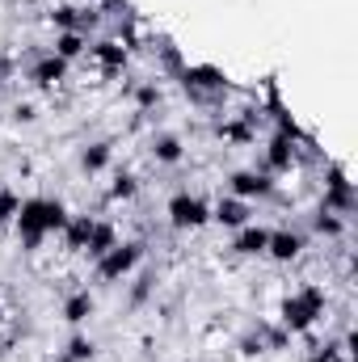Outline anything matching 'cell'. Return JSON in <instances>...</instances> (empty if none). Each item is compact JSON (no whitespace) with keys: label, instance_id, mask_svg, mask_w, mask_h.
Returning <instances> with one entry per match:
<instances>
[{"label":"cell","instance_id":"1","mask_svg":"<svg viewBox=\"0 0 358 362\" xmlns=\"http://www.w3.org/2000/svg\"><path fill=\"white\" fill-rule=\"evenodd\" d=\"M64 223H68V206L59 198H21V211L13 219L17 240H21L25 253H38V245L51 232H64Z\"/></svg>","mask_w":358,"mask_h":362},{"label":"cell","instance_id":"2","mask_svg":"<svg viewBox=\"0 0 358 362\" xmlns=\"http://www.w3.org/2000/svg\"><path fill=\"white\" fill-rule=\"evenodd\" d=\"M321 316H325V291H321V286H299V291L287 295L282 308H278V325H282L287 337L308 333Z\"/></svg>","mask_w":358,"mask_h":362},{"label":"cell","instance_id":"3","mask_svg":"<svg viewBox=\"0 0 358 362\" xmlns=\"http://www.w3.org/2000/svg\"><path fill=\"white\" fill-rule=\"evenodd\" d=\"M144 240H118L105 257H97V278L101 282H122V278H131V274L139 270V262H144Z\"/></svg>","mask_w":358,"mask_h":362},{"label":"cell","instance_id":"4","mask_svg":"<svg viewBox=\"0 0 358 362\" xmlns=\"http://www.w3.org/2000/svg\"><path fill=\"white\" fill-rule=\"evenodd\" d=\"M165 215H169V228L173 232H198L202 223H211V202L198 198V194H190V189H181V194L169 198Z\"/></svg>","mask_w":358,"mask_h":362},{"label":"cell","instance_id":"5","mask_svg":"<svg viewBox=\"0 0 358 362\" xmlns=\"http://www.w3.org/2000/svg\"><path fill=\"white\" fill-rule=\"evenodd\" d=\"M178 76H181V85H185V93L198 97V101L228 89V76L219 68H211V64H185V68H178Z\"/></svg>","mask_w":358,"mask_h":362},{"label":"cell","instance_id":"6","mask_svg":"<svg viewBox=\"0 0 358 362\" xmlns=\"http://www.w3.org/2000/svg\"><path fill=\"white\" fill-rule=\"evenodd\" d=\"M228 194L241 198V202L270 198V194H274V177H270V173H258V169H236V173L228 177Z\"/></svg>","mask_w":358,"mask_h":362},{"label":"cell","instance_id":"7","mask_svg":"<svg viewBox=\"0 0 358 362\" xmlns=\"http://www.w3.org/2000/svg\"><path fill=\"white\" fill-rule=\"evenodd\" d=\"M291 165H295V127L282 122V131L270 139V148H266V169H262V173L274 177V173H287Z\"/></svg>","mask_w":358,"mask_h":362},{"label":"cell","instance_id":"8","mask_svg":"<svg viewBox=\"0 0 358 362\" xmlns=\"http://www.w3.org/2000/svg\"><path fill=\"white\" fill-rule=\"evenodd\" d=\"M308 249V236L299 228H282V232H270V245H266V257L270 262H295L299 253Z\"/></svg>","mask_w":358,"mask_h":362},{"label":"cell","instance_id":"9","mask_svg":"<svg viewBox=\"0 0 358 362\" xmlns=\"http://www.w3.org/2000/svg\"><path fill=\"white\" fill-rule=\"evenodd\" d=\"M325 211H337V215H350L354 211V185L346 181V173L333 165L329 169V181H325V202H321Z\"/></svg>","mask_w":358,"mask_h":362},{"label":"cell","instance_id":"10","mask_svg":"<svg viewBox=\"0 0 358 362\" xmlns=\"http://www.w3.org/2000/svg\"><path fill=\"white\" fill-rule=\"evenodd\" d=\"M68 59H59L55 51H47L42 59H34V68H30V81H34V89H55V85H64L68 81Z\"/></svg>","mask_w":358,"mask_h":362},{"label":"cell","instance_id":"11","mask_svg":"<svg viewBox=\"0 0 358 362\" xmlns=\"http://www.w3.org/2000/svg\"><path fill=\"white\" fill-rule=\"evenodd\" d=\"M101 17L93 13V8H76V4H59V8H51V25L64 34V30H72V34H89L93 25H97Z\"/></svg>","mask_w":358,"mask_h":362},{"label":"cell","instance_id":"12","mask_svg":"<svg viewBox=\"0 0 358 362\" xmlns=\"http://www.w3.org/2000/svg\"><path fill=\"white\" fill-rule=\"evenodd\" d=\"M266 245H270V228H262V223H245V228H236L232 253H236V257H266Z\"/></svg>","mask_w":358,"mask_h":362},{"label":"cell","instance_id":"13","mask_svg":"<svg viewBox=\"0 0 358 362\" xmlns=\"http://www.w3.org/2000/svg\"><path fill=\"white\" fill-rule=\"evenodd\" d=\"M89 55L97 59V64H101V72H110V76L127 68V47H122L118 38H101V42H93Z\"/></svg>","mask_w":358,"mask_h":362},{"label":"cell","instance_id":"14","mask_svg":"<svg viewBox=\"0 0 358 362\" xmlns=\"http://www.w3.org/2000/svg\"><path fill=\"white\" fill-rule=\"evenodd\" d=\"M211 219L215 223H224V228H245L249 223V202H241V198H219L215 206H211Z\"/></svg>","mask_w":358,"mask_h":362},{"label":"cell","instance_id":"15","mask_svg":"<svg viewBox=\"0 0 358 362\" xmlns=\"http://www.w3.org/2000/svg\"><path fill=\"white\" fill-rule=\"evenodd\" d=\"M93 215H68V223H64V245L72 249V253H85V245H89L93 236Z\"/></svg>","mask_w":358,"mask_h":362},{"label":"cell","instance_id":"16","mask_svg":"<svg viewBox=\"0 0 358 362\" xmlns=\"http://www.w3.org/2000/svg\"><path fill=\"white\" fill-rule=\"evenodd\" d=\"M93 312H97V299H93V291H72L68 299H64V320L76 329V325H85Z\"/></svg>","mask_w":358,"mask_h":362},{"label":"cell","instance_id":"17","mask_svg":"<svg viewBox=\"0 0 358 362\" xmlns=\"http://www.w3.org/2000/svg\"><path fill=\"white\" fill-rule=\"evenodd\" d=\"M181 156H185V144H181L173 131L152 135V160H156V165H178Z\"/></svg>","mask_w":358,"mask_h":362},{"label":"cell","instance_id":"18","mask_svg":"<svg viewBox=\"0 0 358 362\" xmlns=\"http://www.w3.org/2000/svg\"><path fill=\"white\" fill-rule=\"evenodd\" d=\"M93 358H97L93 337H85V333H72V337H68V346L59 350V358H55V362H93Z\"/></svg>","mask_w":358,"mask_h":362},{"label":"cell","instance_id":"19","mask_svg":"<svg viewBox=\"0 0 358 362\" xmlns=\"http://www.w3.org/2000/svg\"><path fill=\"white\" fill-rule=\"evenodd\" d=\"M114 245H118V232H114V223H93V236H89V245H85V253L97 262V257H105Z\"/></svg>","mask_w":358,"mask_h":362},{"label":"cell","instance_id":"20","mask_svg":"<svg viewBox=\"0 0 358 362\" xmlns=\"http://www.w3.org/2000/svg\"><path fill=\"white\" fill-rule=\"evenodd\" d=\"M89 51V38L85 34H72V30H64V34H55V55L59 59H68V64H76L81 55Z\"/></svg>","mask_w":358,"mask_h":362},{"label":"cell","instance_id":"21","mask_svg":"<svg viewBox=\"0 0 358 362\" xmlns=\"http://www.w3.org/2000/svg\"><path fill=\"white\" fill-rule=\"evenodd\" d=\"M312 228H316V236H329V240H337L342 232H346V215H337V211H316L312 215Z\"/></svg>","mask_w":358,"mask_h":362},{"label":"cell","instance_id":"22","mask_svg":"<svg viewBox=\"0 0 358 362\" xmlns=\"http://www.w3.org/2000/svg\"><path fill=\"white\" fill-rule=\"evenodd\" d=\"M110 156H114V148L110 144H89L85 152H81V173H101L105 165H110Z\"/></svg>","mask_w":358,"mask_h":362},{"label":"cell","instance_id":"23","mask_svg":"<svg viewBox=\"0 0 358 362\" xmlns=\"http://www.w3.org/2000/svg\"><path fill=\"white\" fill-rule=\"evenodd\" d=\"M139 194V177L135 173H118L114 185H110V202H131Z\"/></svg>","mask_w":358,"mask_h":362},{"label":"cell","instance_id":"24","mask_svg":"<svg viewBox=\"0 0 358 362\" xmlns=\"http://www.w3.org/2000/svg\"><path fill=\"white\" fill-rule=\"evenodd\" d=\"M17 211H21V198H17L8 185H0V228H8V223L17 219Z\"/></svg>","mask_w":358,"mask_h":362},{"label":"cell","instance_id":"25","mask_svg":"<svg viewBox=\"0 0 358 362\" xmlns=\"http://www.w3.org/2000/svg\"><path fill=\"white\" fill-rule=\"evenodd\" d=\"M152 291H156V278H152V274L135 278V286H131V308H144V303L152 299Z\"/></svg>","mask_w":358,"mask_h":362},{"label":"cell","instance_id":"26","mask_svg":"<svg viewBox=\"0 0 358 362\" xmlns=\"http://www.w3.org/2000/svg\"><path fill=\"white\" fill-rule=\"evenodd\" d=\"M135 105H139V110H156V105H161V89H156V85H139V89H135Z\"/></svg>","mask_w":358,"mask_h":362},{"label":"cell","instance_id":"27","mask_svg":"<svg viewBox=\"0 0 358 362\" xmlns=\"http://www.w3.org/2000/svg\"><path fill=\"white\" fill-rule=\"evenodd\" d=\"M219 135H224V139H232V144H249V139H253V127L228 122V127H219Z\"/></svg>","mask_w":358,"mask_h":362},{"label":"cell","instance_id":"28","mask_svg":"<svg viewBox=\"0 0 358 362\" xmlns=\"http://www.w3.org/2000/svg\"><path fill=\"white\" fill-rule=\"evenodd\" d=\"M308 362H337V350H333V346H316V350L308 354Z\"/></svg>","mask_w":358,"mask_h":362},{"label":"cell","instance_id":"29","mask_svg":"<svg viewBox=\"0 0 358 362\" xmlns=\"http://www.w3.org/2000/svg\"><path fill=\"white\" fill-rule=\"evenodd\" d=\"M17 118H21V122H34L38 114H34V105H17Z\"/></svg>","mask_w":358,"mask_h":362},{"label":"cell","instance_id":"30","mask_svg":"<svg viewBox=\"0 0 358 362\" xmlns=\"http://www.w3.org/2000/svg\"><path fill=\"white\" fill-rule=\"evenodd\" d=\"M4 72H8V68H4V64H0V81H4Z\"/></svg>","mask_w":358,"mask_h":362}]
</instances>
